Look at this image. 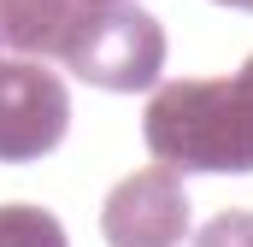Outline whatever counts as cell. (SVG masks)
Returning a JSON list of instances; mask_svg holds the SVG:
<instances>
[{"mask_svg":"<svg viewBox=\"0 0 253 247\" xmlns=\"http://www.w3.org/2000/svg\"><path fill=\"white\" fill-rule=\"evenodd\" d=\"M59 59L88 88L147 94V88H159V71H165V30L153 12H141L129 0L124 6H88Z\"/></svg>","mask_w":253,"mask_h":247,"instance_id":"2","label":"cell"},{"mask_svg":"<svg viewBox=\"0 0 253 247\" xmlns=\"http://www.w3.org/2000/svg\"><path fill=\"white\" fill-rule=\"evenodd\" d=\"M83 12V0H0V47L18 59H59Z\"/></svg>","mask_w":253,"mask_h":247,"instance_id":"5","label":"cell"},{"mask_svg":"<svg viewBox=\"0 0 253 247\" xmlns=\"http://www.w3.org/2000/svg\"><path fill=\"white\" fill-rule=\"evenodd\" d=\"M194 247H253V212H218L194 230Z\"/></svg>","mask_w":253,"mask_h":247,"instance_id":"7","label":"cell"},{"mask_svg":"<svg viewBox=\"0 0 253 247\" xmlns=\"http://www.w3.org/2000/svg\"><path fill=\"white\" fill-rule=\"evenodd\" d=\"M100 236L112 247H177L189 236V194L183 177L165 165H147L106 194L100 206Z\"/></svg>","mask_w":253,"mask_h":247,"instance_id":"4","label":"cell"},{"mask_svg":"<svg viewBox=\"0 0 253 247\" xmlns=\"http://www.w3.org/2000/svg\"><path fill=\"white\" fill-rule=\"evenodd\" d=\"M218 6H230V12H253V0H218Z\"/></svg>","mask_w":253,"mask_h":247,"instance_id":"9","label":"cell"},{"mask_svg":"<svg viewBox=\"0 0 253 247\" xmlns=\"http://www.w3.org/2000/svg\"><path fill=\"white\" fill-rule=\"evenodd\" d=\"M0 247H71L65 224L42 206H0Z\"/></svg>","mask_w":253,"mask_h":247,"instance_id":"6","label":"cell"},{"mask_svg":"<svg viewBox=\"0 0 253 247\" xmlns=\"http://www.w3.org/2000/svg\"><path fill=\"white\" fill-rule=\"evenodd\" d=\"M71 129L65 82L36 59H0V165L53 153Z\"/></svg>","mask_w":253,"mask_h":247,"instance_id":"3","label":"cell"},{"mask_svg":"<svg viewBox=\"0 0 253 247\" xmlns=\"http://www.w3.org/2000/svg\"><path fill=\"white\" fill-rule=\"evenodd\" d=\"M83 6H124V0H83Z\"/></svg>","mask_w":253,"mask_h":247,"instance_id":"10","label":"cell"},{"mask_svg":"<svg viewBox=\"0 0 253 247\" xmlns=\"http://www.w3.org/2000/svg\"><path fill=\"white\" fill-rule=\"evenodd\" d=\"M230 82H236V88H242V100H248V106H253V59L242 65V71H236V77H230Z\"/></svg>","mask_w":253,"mask_h":247,"instance_id":"8","label":"cell"},{"mask_svg":"<svg viewBox=\"0 0 253 247\" xmlns=\"http://www.w3.org/2000/svg\"><path fill=\"white\" fill-rule=\"evenodd\" d=\"M141 141L177 177H242L253 171V106L230 77H183L141 106Z\"/></svg>","mask_w":253,"mask_h":247,"instance_id":"1","label":"cell"}]
</instances>
